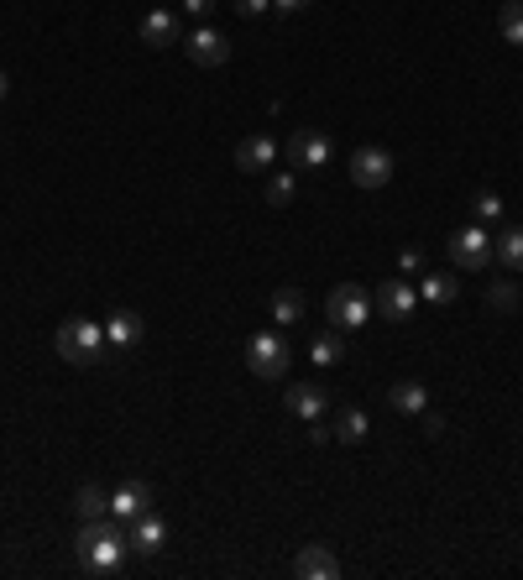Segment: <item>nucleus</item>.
<instances>
[{"label": "nucleus", "mask_w": 523, "mask_h": 580, "mask_svg": "<svg viewBox=\"0 0 523 580\" xmlns=\"http://www.w3.org/2000/svg\"><path fill=\"white\" fill-rule=\"evenodd\" d=\"M79 565L89 575H116L126 565V554H131V539H126V528L121 518H95V523H84L79 528Z\"/></svg>", "instance_id": "obj_1"}, {"label": "nucleus", "mask_w": 523, "mask_h": 580, "mask_svg": "<svg viewBox=\"0 0 523 580\" xmlns=\"http://www.w3.org/2000/svg\"><path fill=\"white\" fill-rule=\"evenodd\" d=\"M53 345H58V356H63L68 366H95V361H105V351H110L105 324H95V319H63L58 335H53Z\"/></svg>", "instance_id": "obj_2"}, {"label": "nucleus", "mask_w": 523, "mask_h": 580, "mask_svg": "<svg viewBox=\"0 0 523 580\" xmlns=\"http://www.w3.org/2000/svg\"><path fill=\"white\" fill-rule=\"evenodd\" d=\"M288 361H293V351H288V340L278 330H262V335L246 340V366H252V377L272 382V377H283V371H288Z\"/></svg>", "instance_id": "obj_3"}, {"label": "nucleus", "mask_w": 523, "mask_h": 580, "mask_svg": "<svg viewBox=\"0 0 523 580\" xmlns=\"http://www.w3.org/2000/svg\"><path fill=\"white\" fill-rule=\"evenodd\" d=\"M325 314H330L335 330H361V324L372 319V293L356 288V283H340V288H330V298H325Z\"/></svg>", "instance_id": "obj_4"}, {"label": "nucleus", "mask_w": 523, "mask_h": 580, "mask_svg": "<svg viewBox=\"0 0 523 580\" xmlns=\"http://www.w3.org/2000/svg\"><path fill=\"white\" fill-rule=\"evenodd\" d=\"M330 136L325 131H309V126H299L283 142V157H288V168H309V173H320V168H330Z\"/></svg>", "instance_id": "obj_5"}, {"label": "nucleus", "mask_w": 523, "mask_h": 580, "mask_svg": "<svg viewBox=\"0 0 523 580\" xmlns=\"http://www.w3.org/2000/svg\"><path fill=\"white\" fill-rule=\"evenodd\" d=\"M393 178V152L388 147H356L351 152V183L356 189H382Z\"/></svg>", "instance_id": "obj_6"}, {"label": "nucleus", "mask_w": 523, "mask_h": 580, "mask_svg": "<svg viewBox=\"0 0 523 580\" xmlns=\"http://www.w3.org/2000/svg\"><path fill=\"white\" fill-rule=\"evenodd\" d=\"M450 262L466 267V272H482V267L492 262V241H487V230H482V225L456 230V236H450Z\"/></svg>", "instance_id": "obj_7"}, {"label": "nucleus", "mask_w": 523, "mask_h": 580, "mask_svg": "<svg viewBox=\"0 0 523 580\" xmlns=\"http://www.w3.org/2000/svg\"><path fill=\"white\" fill-rule=\"evenodd\" d=\"M142 513H152V486L147 481H126L121 492H110V518L136 523Z\"/></svg>", "instance_id": "obj_8"}, {"label": "nucleus", "mask_w": 523, "mask_h": 580, "mask_svg": "<svg viewBox=\"0 0 523 580\" xmlns=\"http://www.w3.org/2000/svg\"><path fill=\"white\" fill-rule=\"evenodd\" d=\"M377 304H382V314L388 319H414V309H419V288H408L403 277H388V283L377 288Z\"/></svg>", "instance_id": "obj_9"}, {"label": "nucleus", "mask_w": 523, "mask_h": 580, "mask_svg": "<svg viewBox=\"0 0 523 580\" xmlns=\"http://www.w3.org/2000/svg\"><path fill=\"white\" fill-rule=\"evenodd\" d=\"M184 53H189V58H194L199 68H220L225 58H231V42H225V37H220L215 27H199V32H194V37L184 42Z\"/></svg>", "instance_id": "obj_10"}, {"label": "nucleus", "mask_w": 523, "mask_h": 580, "mask_svg": "<svg viewBox=\"0 0 523 580\" xmlns=\"http://www.w3.org/2000/svg\"><path fill=\"white\" fill-rule=\"evenodd\" d=\"M325 408H330L325 387H314V382H293L288 387V413H293V419L314 424V419H325Z\"/></svg>", "instance_id": "obj_11"}, {"label": "nucleus", "mask_w": 523, "mask_h": 580, "mask_svg": "<svg viewBox=\"0 0 523 580\" xmlns=\"http://www.w3.org/2000/svg\"><path fill=\"white\" fill-rule=\"evenodd\" d=\"M293 570H299L304 580H340V560L325 544H304L299 560H293Z\"/></svg>", "instance_id": "obj_12"}, {"label": "nucleus", "mask_w": 523, "mask_h": 580, "mask_svg": "<svg viewBox=\"0 0 523 580\" xmlns=\"http://www.w3.org/2000/svg\"><path fill=\"white\" fill-rule=\"evenodd\" d=\"M272 157H278V142H272L267 131H257V136H246V142L236 147V168L241 173H262V168H272Z\"/></svg>", "instance_id": "obj_13"}, {"label": "nucleus", "mask_w": 523, "mask_h": 580, "mask_svg": "<svg viewBox=\"0 0 523 580\" xmlns=\"http://www.w3.org/2000/svg\"><path fill=\"white\" fill-rule=\"evenodd\" d=\"M126 528H131L126 539H131V549H136V554H157V549L168 544V523L157 518V513H142V518L126 523Z\"/></svg>", "instance_id": "obj_14"}, {"label": "nucleus", "mask_w": 523, "mask_h": 580, "mask_svg": "<svg viewBox=\"0 0 523 580\" xmlns=\"http://www.w3.org/2000/svg\"><path fill=\"white\" fill-rule=\"evenodd\" d=\"M105 340H110V351H131V345L142 340V319H136L131 309H116L105 319Z\"/></svg>", "instance_id": "obj_15"}, {"label": "nucleus", "mask_w": 523, "mask_h": 580, "mask_svg": "<svg viewBox=\"0 0 523 580\" xmlns=\"http://www.w3.org/2000/svg\"><path fill=\"white\" fill-rule=\"evenodd\" d=\"M461 298V283L450 272H424V283H419V304H435V309H445V304H456Z\"/></svg>", "instance_id": "obj_16"}, {"label": "nucleus", "mask_w": 523, "mask_h": 580, "mask_svg": "<svg viewBox=\"0 0 523 580\" xmlns=\"http://www.w3.org/2000/svg\"><path fill=\"white\" fill-rule=\"evenodd\" d=\"M388 403H393L398 413H408V419H424V413H429V387H424V382H393Z\"/></svg>", "instance_id": "obj_17"}, {"label": "nucleus", "mask_w": 523, "mask_h": 580, "mask_svg": "<svg viewBox=\"0 0 523 580\" xmlns=\"http://www.w3.org/2000/svg\"><path fill=\"white\" fill-rule=\"evenodd\" d=\"M142 42L147 48H168V42H178V16L173 11H147L142 16Z\"/></svg>", "instance_id": "obj_18"}, {"label": "nucleus", "mask_w": 523, "mask_h": 580, "mask_svg": "<svg viewBox=\"0 0 523 580\" xmlns=\"http://www.w3.org/2000/svg\"><path fill=\"white\" fill-rule=\"evenodd\" d=\"M492 257L503 262L508 272H523V225H513V230H503V241L492 246Z\"/></svg>", "instance_id": "obj_19"}, {"label": "nucleus", "mask_w": 523, "mask_h": 580, "mask_svg": "<svg viewBox=\"0 0 523 580\" xmlns=\"http://www.w3.org/2000/svg\"><path fill=\"white\" fill-rule=\"evenodd\" d=\"M272 319H278V324H299L304 319V293L299 288H278V293H272Z\"/></svg>", "instance_id": "obj_20"}, {"label": "nucleus", "mask_w": 523, "mask_h": 580, "mask_svg": "<svg viewBox=\"0 0 523 580\" xmlns=\"http://www.w3.org/2000/svg\"><path fill=\"white\" fill-rule=\"evenodd\" d=\"M74 507H79V518H84V523H95V518H110V492H100V486H79Z\"/></svg>", "instance_id": "obj_21"}, {"label": "nucleus", "mask_w": 523, "mask_h": 580, "mask_svg": "<svg viewBox=\"0 0 523 580\" xmlns=\"http://www.w3.org/2000/svg\"><path fill=\"white\" fill-rule=\"evenodd\" d=\"M497 32H503V42L523 48V0H503V11H497Z\"/></svg>", "instance_id": "obj_22"}, {"label": "nucleus", "mask_w": 523, "mask_h": 580, "mask_svg": "<svg viewBox=\"0 0 523 580\" xmlns=\"http://www.w3.org/2000/svg\"><path fill=\"white\" fill-rule=\"evenodd\" d=\"M309 356H314V366H335L340 356H346V340H340V330H335V324H330V335H314Z\"/></svg>", "instance_id": "obj_23"}, {"label": "nucleus", "mask_w": 523, "mask_h": 580, "mask_svg": "<svg viewBox=\"0 0 523 580\" xmlns=\"http://www.w3.org/2000/svg\"><path fill=\"white\" fill-rule=\"evenodd\" d=\"M335 439H340V445H361V439H367V413L346 408V413H340V424H335Z\"/></svg>", "instance_id": "obj_24"}, {"label": "nucleus", "mask_w": 523, "mask_h": 580, "mask_svg": "<svg viewBox=\"0 0 523 580\" xmlns=\"http://www.w3.org/2000/svg\"><path fill=\"white\" fill-rule=\"evenodd\" d=\"M288 199H293V173H272L267 178V204H272V210H283Z\"/></svg>", "instance_id": "obj_25"}, {"label": "nucleus", "mask_w": 523, "mask_h": 580, "mask_svg": "<svg viewBox=\"0 0 523 580\" xmlns=\"http://www.w3.org/2000/svg\"><path fill=\"white\" fill-rule=\"evenodd\" d=\"M487 304H492L497 314L518 309V288H513V283H492V288H487Z\"/></svg>", "instance_id": "obj_26"}, {"label": "nucleus", "mask_w": 523, "mask_h": 580, "mask_svg": "<svg viewBox=\"0 0 523 580\" xmlns=\"http://www.w3.org/2000/svg\"><path fill=\"white\" fill-rule=\"evenodd\" d=\"M471 215L476 220H497V215H503V199H497L492 189H482V194H476V204H471Z\"/></svg>", "instance_id": "obj_27"}, {"label": "nucleus", "mask_w": 523, "mask_h": 580, "mask_svg": "<svg viewBox=\"0 0 523 580\" xmlns=\"http://www.w3.org/2000/svg\"><path fill=\"white\" fill-rule=\"evenodd\" d=\"M398 267H403V272H419V267H424L419 246H403V251H398Z\"/></svg>", "instance_id": "obj_28"}, {"label": "nucleus", "mask_w": 523, "mask_h": 580, "mask_svg": "<svg viewBox=\"0 0 523 580\" xmlns=\"http://www.w3.org/2000/svg\"><path fill=\"white\" fill-rule=\"evenodd\" d=\"M184 6H189V16H199V21H204V16H210V11L220 6V0H184Z\"/></svg>", "instance_id": "obj_29"}, {"label": "nucleus", "mask_w": 523, "mask_h": 580, "mask_svg": "<svg viewBox=\"0 0 523 580\" xmlns=\"http://www.w3.org/2000/svg\"><path fill=\"white\" fill-rule=\"evenodd\" d=\"M267 6H272V0H236V11H241V16H262Z\"/></svg>", "instance_id": "obj_30"}, {"label": "nucleus", "mask_w": 523, "mask_h": 580, "mask_svg": "<svg viewBox=\"0 0 523 580\" xmlns=\"http://www.w3.org/2000/svg\"><path fill=\"white\" fill-rule=\"evenodd\" d=\"M272 6H278V11H304L309 0H272Z\"/></svg>", "instance_id": "obj_31"}, {"label": "nucleus", "mask_w": 523, "mask_h": 580, "mask_svg": "<svg viewBox=\"0 0 523 580\" xmlns=\"http://www.w3.org/2000/svg\"><path fill=\"white\" fill-rule=\"evenodd\" d=\"M6 95H11V74L0 68V100H6Z\"/></svg>", "instance_id": "obj_32"}]
</instances>
